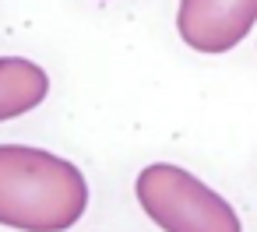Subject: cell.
Here are the masks:
<instances>
[{
  "mask_svg": "<svg viewBox=\"0 0 257 232\" xmlns=\"http://www.w3.org/2000/svg\"><path fill=\"white\" fill-rule=\"evenodd\" d=\"M88 207L85 172L29 144H0V225L22 232H67Z\"/></svg>",
  "mask_w": 257,
  "mask_h": 232,
  "instance_id": "6da1fadb",
  "label": "cell"
},
{
  "mask_svg": "<svg viewBox=\"0 0 257 232\" xmlns=\"http://www.w3.org/2000/svg\"><path fill=\"white\" fill-rule=\"evenodd\" d=\"M141 211L162 232H243L232 204L183 165L152 162L134 183Z\"/></svg>",
  "mask_w": 257,
  "mask_h": 232,
  "instance_id": "7a4b0ae2",
  "label": "cell"
},
{
  "mask_svg": "<svg viewBox=\"0 0 257 232\" xmlns=\"http://www.w3.org/2000/svg\"><path fill=\"white\" fill-rule=\"evenodd\" d=\"M257 22V0H180L176 32L197 53H229Z\"/></svg>",
  "mask_w": 257,
  "mask_h": 232,
  "instance_id": "3957f363",
  "label": "cell"
},
{
  "mask_svg": "<svg viewBox=\"0 0 257 232\" xmlns=\"http://www.w3.org/2000/svg\"><path fill=\"white\" fill-rule=\"evenodd\" d=\"M50 95V74L25 57H0V123L32 113Z\"/></svg>",
  "mask_w": 257,
  "mask_h": 232,
  "instance_id": "277c9868",
  "label": "cell"
}]
</instances>
